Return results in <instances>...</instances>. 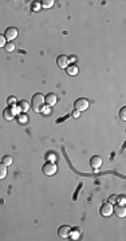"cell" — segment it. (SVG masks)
<instances>
[{"instance_id":"obj_1","label":"cell","mask_w":126,"mask_h":241,"mask_svg":"<svg viewBox=\"0 0 126 241\" xmlns=\"http://www.w3.org/2000/svg\"><path fill=\"white\" fill-rule=\"evenodd\" d=\"M43 104H44V95L42 93H36L32 95V100H31V106L32 110L36 113L43 111Z\"/></svg>"},{"instance_id":"obj_2","label":"cell","mask_w":126,"mask_h":241,"mask_svg":"<svg viewBox=\"0 0 126 241\" xmlns=\"http://www.w3.org/2000/svg\"><path fill=\"white\" fill-rule=\"evenodd\" d=\"M42 170H43V173L46 175H54L55 173H57L58 166H57V163H55L54 161H47V162L43 165Z\"/></svg>"},{"instance_id":"obj_3","label":"cell","mask_w":126,"mask_h":241,"mask_svg":"<svg viewBox=\"0 0 126 241\" xmlns=\"http://www.w3.org/2000/svg\"><path fill=\"white\" fill-rule=\"evenodd\" d=\"M74 107L75 110H78V111H85V110H87L89 107V100L86 98H79L75 100V103H74Z\"/></svg>"},{"instance_id":"obj_4","label":"cell","mask_w":126,"mask_h":241,"mask_svg":"<svg viewBox=\"0 0 126 241\" xmlns=\"http://www.w3.org/2000/svg\"><path fill=\"white\" fill-rule=\"evenodd\" d=\"M99 213L103 216V217H110L112 216V213H113V205L109 202H105V204H102V206H101V209H99Z\"/></svg>"},{"instance_id":"obj_5","label":"cell","mask_w":126,"mask_h":241,"mask_svg":"<svg viewBox=\"0 0 126 241\" xmlns=\"http://www.w3.org/2000/svg\"><path fill=\"white\" fill-rule=\"evenodd\" d=\"M18 34H19L18 28H15V27H8V28L6 29V32H4L3 35H4V38H6V40H8V42H12V40L18 36Z\"/></svg>"},{"instance_id":"obj_6","label":"cell","mask_w":126,"mask_h":241,"mask_svg":"<svg viewBox=\"0 0 126 241\" xmlns=\"http://www.w3.org/2000/svg\"><path fill=\"white\" fill-rule=\"evenodd\" d=\"M113 213H115V216L117 217H125L126 216V208H125V205L122 204H115L114 206H113Z\"/></svg>"},{"instance_id":"obj_7","label":"cell","mask_w":126,"mask_h":241,"mask_svg":"<svg viewBox=\"0 0 126 241\" xmlns=\"http://www.w3.org/2000/svg\"><path fill=\"white\" fill-rule=\"evenodd\" d=\"M44 102L47 103V106L52 107V106H55V104H57L58 98H57V95H55L54 93H48L46 97H44Z\"/></svg>"},{"instance_id":"obj_8","label":"cell","mask_w":126,"mask_h":241,"mask_svg":"<svg viewBox=\"0 0 126 241\" xmlns=\"http://www.w3.org/2000/svg\"><path fill=\"white\" fill-rule=\"evenodd\" d=\"M70 230H71V227H68V225H62L59 229H58V234L59 237L62 238H67L70 236Z\"/></svg>"},{"instance_id":"obj_9","label":"cell","mask_w":126,"mask_h":241,"mask_svg":"<svg viewBox=\"0 0 126 241\" xmlns=\"http://www.w3.org/2000/svg\"><path fill=\"white\" fill-rule=\"evenodd\" d=\"M102 162H103V161H102V158H101L99 155H93L91 159H90V165H91V168L95 169V170L101 168Z\"/></svg>"},{"instance_id":"obj_10","label":"cell","mask_w":126,"mask_h":241,"mask_svg":"<svg viewBox=\"0 0 126 241\" xmlns=\"http://www.w3.org/2000/svg\"><path fill=\"white\" fill-rule=\"evenodd\" d=\"M57 64L60 68H66L68 66V58L66 55H59L58 59H57Z\"/></svg>"},{"instance_id":"obj_11","label":"cell","mask_w":126,"mask_h":241,"mask_svg":"<svg viewBox=\"0 0 126 241\" xmlns=\"http://www.w3.org/2000/svg\"><path fill=\"white\" fill-rule=\"evenodd\" d=\"M3 117H4V119H6V120H12L14 117H15V114H14V111H12V109H11V107L4 109V110H3Z\"/></svg>"},{"instance_id":"obj_12","label":"cell","mask_w":126,"mask_h":241,"mask_svg":"<svg viewBox=\"0 0 126 241\" xmlns=\"http://www.w3.org/2000/svg\"><path fill=\"white\" fill-rule=\"evenodd\" d=\"M80 233H82V230H80L79 228H71L68 237H70V238H73V240H78V238L80 237Z\"/></svg>"},{"instance_id":"obj_13","label":"cell","mask_w":126,"mask_h":241,"mask_svg":"<svg viewBox=\"0 0 126 241\" xmlns=\"http://www.w3.org/2000/svg\"><path fill=\"white\" fill-rule=\"evenodd\" d=\"M18 107L22 113H27L30 110V102H27V100H20L18 103Z\"/></svg>"},{"instance_id":"obj_14","label":"cell","mask_w":126,"mask_h":241,"mask_svg":"<svg viewBox=\"0 0 126 241\" xmlns=\"http://www.w3.org/2000/svg\"><path fill=\"white\" fill-rule=\"evenodd\" d=\"M66 71L68 75H77L78 74V67L75 64H70V66L66 67Z\"/></svg>"},{"instance_id":"obj_15","label":"cell","mask_w":126,"mask_h":241,"mask_svg":"<svg viewBox=\"0 0 126 241\" xmlns=\"http://www.w3.org/2000/svg\"><path fill=\"white\" fill-rule=\"evenodd\" d=\"M6 175H7V166L2 162L0 163V179L6 178Z\"/></svg>"},{"instance_id":"obj_16","label":"cell","mask_w":126,"mask_h":241,"mask_svg":"<svg viewBox=\"0 0 126 241\" xmlns=\"http://www.w3.org/2000/svg\"><path fill=\"white\" fill-rule=\"evenodd\" d=\"M40 6L43 8H51L54 6V0H43V2H40Z\"/></svg>"},{"instance_id":"obj_17","label":"cell","mask_w":126,"mask_h":241,"mask_svg":"<svg viewBox=\"0 0 126 241\" xmlns=\"http://www.w3.org/2000/svg\"><path fill=\"white\" fill-rule=\"evenodd\" d=\"M2 162L6 165V166H9V165L12 163V157H11V155H4L3 159H2Z\"/></svg>"},{"instance_id":"obj_18","label":"cell","mask_w":126,"mask_h":241,"mask_svg":"<svg viewBox=\"0 0 126 241\" xmlns=\"http://www.w3.org/2000/svg\"><path fill=\"white\" fill-rule=\"evenodd\" d=\"M4 48H6V51L12 52L14 50H15V44H14L12 42H8V43H6V46H4Z\"/></svg>"},{"instance_id":"obj_19","label":"cell","mask_w":126,"mask_h":241,"mask_svg":"<svg viewBox=\"0 0 126 241\" xmlns=\"http://www.w3.org/2000/svg\"><path fill=\"white\" fill-rule=\"evenodd\" d=\"M109 202H110V204H115V202H118V195H117V194H113V195H110V198H109Z\"/></svg>"},{"instance_id":"obj_20","label":"cell","mask_w":126,"mask_h":241,"mask_svg":"<svg viewBox=\"0 0 126 241\" xmlns=\"http://www.w3.org/2000/svg\"><path fill=\"white\" fill-rule=\"evenodd\" d=\"M119 117H121V119H122V120H126V107H122V109H121Z\"/></svg>"},{"instance_id":"obj_21","label":"cell","mask_w":126,"mask_h":241,"mask_svg":"<svg viewBox=\"0 0 126 241\" xmlns=\"http://www.w3.org/2000/svg\"><path fill=\"white\" fill-rule=\"evenodd\" d=\"M27 119H28V118H27V115H26V114H23V115L20 114V115H19V122H20V123H26V122H27Z\"/></svg>"},{"instance_id":"obj_22","label":"cell","mask_w":126,"mask_h":241,"mask_svg":"<svg viewBox=\"0 0 126 241\" xmlns=\"http://www.w3.org/2000/svg\"><path fill=\"white\" fill-rule=\"evenodd\" d=\"M7 102H8V104H9V106H14V104L16 103V98H15V97H8Z\"/></svg>"},{"instance_id":"obj_23","label":"cell","mask_w":126,"mask_h":241,"mask_svg":"<svg viewBox=\"0 0 126 241\" xmlns=\"http://www.w3.org/2000/svg\"><path fill=\"white\" fill-rule=\"evenodd\" d=\"M6 46V38H4L3 34H0V47H4Z\"/></svg>"},{"instance_id":"obj_24","label":"cell","mask_w":126,"mask_h":241,"mask_svg":"<svg viewBox=\"0 0 126 241\" xmlns=\"http://www.w3.org/2000/svg\"><path fill=\"white\" fill-rule=\"evenodd\" d=\"M79 111H78V110H74V111H73V117H75V118H78L79 117Z\"/></svg>"},{"instance_id":"obj_25","label":"cell","mask_w":126,"mask_h":241,"mask_svg":"<svg viewBox=\"0 0 126 241\" xmlns=\"http://www.w3.org/2000/svg\"><path fill=\"white\" fill-rule=\"evenodd\" d=\"M118 200H119V202H121V204L125 205V197H123V195H121V197H118Z\"/></svg>"},{"instance_id":"obj_26","label":"cell","mask_w":126,"mask_h":241,"mask_svg":"<svg viewBox=\"0 0 126 241\" xmlns=\"http://www.w3.org/2000/svg\"><path fill=\"white\" fill-rule=\"evenodd\" d=\"M70 60H71V62H75V60H77V56H74V55H71V56L68 58V62Z\"/></svg>"},{"instance_id":"obj_27","label":"cell","mask_w":126,"mask_h":241,"mask_svg":"<svg viewBox=\"0 0 126 241\" xmlns=\"http://www.w3.org/2000/svg\"><path fill=\"white\" fill-rule=\"evenodd\" d=\"M34 8H35V9H38V8H39V4H38V3H35V4H34Z\"/></svg>"}]
</instances>
